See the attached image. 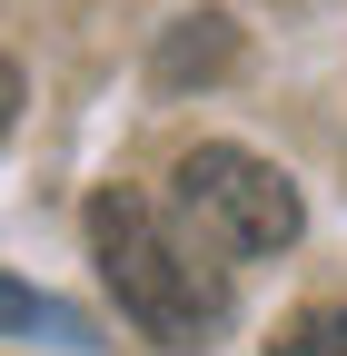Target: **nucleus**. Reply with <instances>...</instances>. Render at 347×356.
Instances as JSON below:
<instances>
[{"mask_svg": "<svg viewBox=\"0 0 347 356\" xmlns=\"http://www.w3.org/2000/svg\"><path fill=\"white\" fill-rule=\"evenodd\" d=\"M90 257L119 297L129 327H149L159 346H208L229 327V267H208L199 238H179L139 188H100L90 198Z\"/></svg>", "mask_w": 347, "mask_h": 356, "instance_id": "1", "label": "nucleus"}, {"mask_svg": "<svg viewBox=\"0 0 347 356\" xmlns=\"http://www.w3.org/2000/svg\"><path fill=\"white\" fill-rule=\"evenodd\" d=\"M179 208H189L229 257H278V248H298V228H308L298 178L268 168L258 149H229V139H208V149L179 159Z\"/></svg>", "mask_w": 347, "mask_h": 356, "instance_id": "2", "label": "nucleus"}, {"mask_svg": "<svg viewBox=\"0 0 347 356\" xmlns=\"http://www.w3.org/2000/svg\"><path fill=\"white\" fill-rule=\"evenodd\" d=\"M229 70H238V20H229V10L169 20L159 50H149V79H159V89H208V79H229Z\"/></svg>", "mask_w": 347, "mask_h": 356, "instance_id": "3", "label": "nucleus"}, {"mask_svg": "<svg viewBox=\"0 0 347 356\" xmlns=\"http://www.w3.org/2000/svg\"><path fill=\"white\" fill-rule=\"evenodd\" d=\"M0 327H10V337H79L70 307L40 297V287H20V277H0Z\"/></svg>", "mask_w": 347, "mask_h": 356, "instance_id": "4", "label": "nucleus"}, {"mask_svg": "<svg viewBox=\"0 0 347 356\" xmlns=\"http://www.w3.org/2000/svg\"><path fill=\"white\" fill-rule=\"evenodd\" d=\"M268 356H347V297L337 307H308V317H288L268 337Z\"/></svg>", "mask_w": 347, "mask_h": 356, "instance_id": "5", "label": "nucleus"}, {"mask_svg": "<svg viewBox=\"0 0 347 356\" xmlns=\"http://www.w3.org/2000/svg\"><path fill=\"white\" fill-rule=\"evenodd\" d=\"M10 129H20V70L0 60V139H10Z\"/></svg>", "mask_w": 347, "mask_h": 356, "instance_id": "6", "label": "nucleus"}]
</instances>
